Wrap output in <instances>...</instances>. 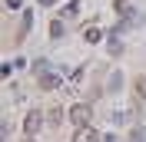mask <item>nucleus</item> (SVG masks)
<instances>
[{"instance_id": "nucleus-1", "label": "nucleus", "mask_w": 146, "mask_h": 142, "mask_svg": "<svg viewBox=\"0 0 146 142\" xmlns=\"http://www.w3.org/2000/svg\"><path fill=\"white\" fill-rule=\"evenodd\" d=\"M43 119H46V112H43V109H30V112H27V119H23V135H30V139H33V135L40 132Z\"/></svg>"}, {"instance_id": "nucleus-2", "label": "nucleus", "mask_w": 146, "mask_h": 142, "mask_svg": "<svg viewBox=\"0 0 146 142\" xmlns=\"http://www.w3.org/2000/svg\"><path fill=\"white\" fill-rule=\"evenodd\" d=\"M70 119H73V126H90V106L86 103H76L70 109Z\"/></svg>"}, {"instance_id": "nucleus-3", "label": "nucleus", "mask_w": 146, "mask_h": 142, "mask_svg": "<svg viewBox=\"0 0 146 142\" xmlns=\"http://www.w3.org/2000/svg\"><path fill=\"white\" fill-rule=\"evenodd\" d=\"M73 142H103V139H100V132H96V129H90V126H76Z\"/></svg>"}, {"instance_id": "nucleus-4", "label": "nucleus", "mask_w": 146, "mask_h": 142, "mask_svg": "<svg viewBox=\"0 0 146 142\" xmlns=\"http://www.w3.org/2000/svg\"><path fill=\"white\" fill-rule=\"evenodd\" d=\"M60 76H56V73H43V76H40V89H46V93H50V89H56L60 86Z\"/></svg>"}, {"instance_id": "nucleus-5", "label": "nucleus", "mask_w": 146, "mask_h": 142, "mask_svg": "<svg viewBox=\"0 0 146 142\" xmlns=\"http://www.w3.org/2000/svg\"><path fill=\"white\" fill-rule=\"evenodd\" d=\"M60 119H63V109H60V106H50V109H46V122H50V126H56Z\"/></svg>"}, {"instance_id": "nucleus-6", "label": "nucleus", "mask_w": 146, "mask_h": 142, "mask_svg": "<svg viewBox=\"0 0 146 142\" xmlns=\"http://www.w3.org/2000/svg\"><path fill=\"white\" fill-rule=\"evenodd\" d=\"M83 36H86V43H100V40H103V30H100V27H86Z\"/></svg>"}, {"instance_id": "nucleus-7", "label": "nucleus", "mask_w": 146, "mask_h": 142, "mask_svg": "<svg viewBox=\"0 0 146 142\" xmlns=\"http://www.w3.org/2000/svg\"><path fill=\"white\" fill-rule=\"evenodd\" d=\"M50 36H53V40H60V36H63V23H60V20H53V23H50Z\"/></svg>"}, {"instance_id": "nucleus-8", "label": "nucleus", "mask_w": 146, "mask_h": 142, "mask_svg": "<svg viewBox=\"0 0 146 142\" xmlns=\"http://www.w3.org/2000/svg\"><path fill=\"white\" fill-rule=\"evenodd\" d=\"M133 83H136V93L146 99V76H139V80H133Z\"/></svg>"}, {"instance_id": "nucleus-9", "label": "nucleus", "mask_w": 146, "mask_h": 142, "mask_svg": "<svg viewBox=\"0 0 146 142\" xmlns=\"http://www.w3.org/2000/svg\"><path fill=\"white\" fill-rule=\"evenodd\" d=\"M76 10H80L76 3H66V7H63V17H76Z\"/></svg>"}, {"instance_id": "nucleus-10", "label": "nucleus", "mask_w": 146, "mask_h": 142, "mask_svg": "<svg viewBox=\"0 0 146 142\" xmlns=\"http://www.w3.org/2000/svg\"><path fill=\"white\" fill-rule=\"evenodd\" d=\"M3 3H7V10H20V3H23V0H3Z\"/></svg>"}, {"instance_id": "nucleus-11", "label": "nucleus", "mask_w": 146, "mask_h": 142, "mask_svg": "<svg viewBox=\"0 0 146 142\" xmlns=\"http://www.w3.org/2000/svg\"><path fill=\"white\" fill-rule=\"evenodd\" d=\"M116 10H119V13H126V0H116Z\"/></svg>"}, {"instance_id": "nucleus-12", "label": "nucleus", "mask_w": 146, "mask_h": 142, "mask_svg": "<svg viewBox=\"0 0 146 142\" xmlns=\"http://www.w3.org/2000/svg\"><path fill=\"white\" fill-rule=\"evenodd\" d=\"M40 3H46V7H53V0H40Z\"/></svg>"}, {"instance_id": "nucleus-13", "label": "nucleus", "mask_w": 146, "mask_h": 142, "mask_svg": "<svg viewBox=\"0 0 146 142\" xmlns=\"http://www.w3.org/2000/svg\"><path fill=\"white\" fill-rule=\"evenodd\" d=\"M103 142H116V139H113V135H106V139H103Z\"/></svg>"}, {"instance_id": "nucleus-14", "label": "nucleus", "mask_w": 146, "mask_h": 142, "mask_svg": "<svg viewBox=\"0 0 146 142\" xmlns=\"http://www.w3.org/2000/svg\"><path fill=\"white\" fill-rule=\"evenodd\" d=\"M23 142H33V139H30V135H27V139H23Z\"/></svg>"}]
</instances>
